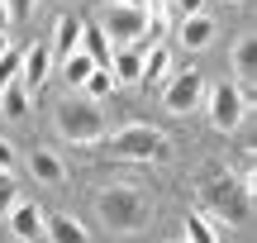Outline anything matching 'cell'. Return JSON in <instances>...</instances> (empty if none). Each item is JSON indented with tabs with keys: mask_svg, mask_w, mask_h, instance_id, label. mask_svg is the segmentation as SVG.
<instances>
[{
	"mask_svg": "<svg viewBox=\"0 0 257 243\" xmlns=\"http://www.w3.org/2000/svg\"><path fill=\"white\" fill-rule=\"evenodd\" d=\"M95 219H100L110 234L134 238V234H143V229L153 224V200H148L143 186H128V181L100 186L95 191Z\"/></svg>",
	"mask_w": 257,
	"mask_h": 243,
	"instance_id": "cell-1",
	"label": "cell"
},
{
	"mask_svg": "<svg viewBox=\"0 0 257 243\" xmlns=\"http://www.w3.org/2000/svg\"><path fill=\"white\" fill-rule=\"evenodd\" d=\"M53 129H57V139L62 143H72V148H91V143H105V110H100V100H91V95H81V91H72V95H62V100L53 105Z\"/></svg>",
	"mask_w": 257,
	"mask_h": 243,
	"instance_id": "cell-2",
	"label": "cell"
},
{
	"mask_svg": "<svg viewBox=\"0 0 257 243\" xmlns=\"http://www.w3.org/2000/svg\"><path fill=\"white\" fill-rule=\"evenodd\" d=\"M200 196H205V215H214L219 224H229V229H248L252 224V196L243 191V181L233 172H214L200 186Z\"/></svg>",
	"mask_w": 257,
	"mask_h": 243,
	"instance_id": "cell-3",
	"label": "cell"
},
{
	"mask_svg": "<svg viewBox=\"0 0 257 243\" xmlns=\"http://www.w3.org/2000/svg\"><path fill=\"white\" fill-rule=\"evenodd\" d=\"M105 148L124 162H167L172 158V139L153 124H119L114 134H105Z\"/></svg>",
	"mask_w": 257,
	"mask_h": 243,
	"instance_id": "cell-4",
	"label": "cell"
},
{
	"mask_svg": "<svg viewBox=\"0 0 257 243\" xmlns=\"http://www.w3.org/2000/svg\"><path fill=\"white\" fill-rule=\"evenodd\" d=\"M143 15L148 5H138V0H100V34L110 38L114 48H134L138 34H143Z\"/></svg>",
	"mask_w": 257,
	"mask_h": 243,
	"instance_id": "cell-5",
	"label": "cell"
},
{
	"mask_svg": "<svg viewBox=\"0 0 257 243\" xmlns=\"http://www.w3.org/2000/svg\"><path fill=\"white\" fill-rule=\"evenodd\" d=\"M205 110H210V124L219 134H233V129H243V119H248L252 95L238 91L233 81H214L210 91H205Z\"/></svg>",
	"mask_w": 257,
	"mask_h": 243,
	"instance_id": "cell-6",
	"label": "cell"
},
{
	"mask_svg": "<svg viewBox=\"0 0 257 243\" xmlns=\"http://www.w3.org/2000/svg\"><path fill=\"white\" fill-rule=\"evenodd\" d=\"M205 91H210V81H205L200 67H181L162 81V105L172 114H195L205 105Z\"/></svg>",
	"mask_w": 257,
	"mask_h": 243,
	"instance_id": "cell-7",
	"label": "cell"
},
{
	"mask_svg": "<svg viewBox=\"0 0 257 243\" xmlns=\"http://www.w3.org/2000/svg\"><path fill=\"white\" fill-rule=\"evenodd\" d=\"M53 62H57L53 48H48V43H34L24 53V62H19V86H24L29 95H38L48 86V76H53Z\"/></svg>",
	"mask_w": 257,
	"mask_h": 243,
	"instance_id": "cell-8",
	"label": "cell"
},
{
	"mask_svg": "<svg viewBox=\"0 0 257 243\" xmlns=\"http://www.w3.org/2000/svg\"><path fill=\"white\" fill-rule=\"evenodd\" d=\"M229 67H233V86L252 95V86H257V38H252V34H243L238 43H233Z\"/></svg>",
	"mask_w": 257,
	"mask_h": 243,
	"instance_id": "cell-9",
	"label": "cell"
},
{
	"mask_svg": "<svg viewBox=\"0 0 257 243\" xmlns=\"http://www.w3.org/2000/svg\"><path fill=\"white\" fill-rule=\"evenodd\" d=\"M176 38H181L186 48H210L214 38H219V24H214V15L210 10H200V15H181V29H176Z\"/></svg>",
	"mask_w": 257,
	"mask_h": 243,
	"instance_id": "cell-10",
	"label": "cell"
},
{
	"mask_svg": "<svg viewBox=\"0 0 257 243\" xmlns=\"http://www.w3.org/2000/svg\"><path fill=\"white\" fill-rule=\"evenodd\" d=\"M5 219H10V234H15V243H38V234H43V210H38L34 200H19Z\"/></svg>",
	"mask_w": 257,
	"mask_h": 243,
	"instance_id": "cell-11",
	"label": "cell"
},
{
	"mask_svg": "<svg viewBox=\"0 0 257 243\" xmlns=\"http://www.w3.org/2000/svg\"><path fill=\"white\" fill-rule=\"evenodd\" d=\"M172 72H176V67H172V48H167V43H157V48H148V53H143V67H138V86H148V91L157 86V91H162V81H167Z\"/></svg>",
	"mask_w": 257,
	"mask_h": 243,
	"instance_id": "cell-12",
	"label": "cell"
},
{
	"mask_svg": "<svg viewBox=\"0 0 257 243\" xmlns=\"http://www.w3.org/2000/svg\"><path fill=\"white\" fill-rule=\"evenodd\" d=\"M43 238L48 243H91V229L81 224L76 215H43Z\"/></svg>",
	"mask_w": 257,
	"mask_h": 243,
	"instance_id": "cell-13",
	"label": "cell"
},
{
	"mask_svg": "<svg viewBox=\"0 0 257 243\" xmlns=\"http://www.w3.org/2000/svg\"><path fill=\"white\" fill-rule=\"evenodd\" d=\"M29 172H34L38 186H67V162L53 148H34L29 153Z\"/></svg>",
	"mask_w": 257,
	"mask_h": 243,
	"instance_id": "cell-14",
	"label": "cell"
},
{
	"mask_svg": "<svg viewBox=\"0 0 257 243\" xmlns=\"http://www.w3.org/2000/svg\"><path fill=\"white\" fill-rule=\"evenodd\" d=\"M76 48H81L95 67H110V57H114V43L100 34V24H95V19H81V43H76Z\"/></svg>",
	"mask_w": 257,
	"mask_h": 243,
	"instance_id": "cell-15",
	"label": "cell"
},
{
	"mask_svg": "<svg viewBox=\"0 0 257 243\" xmlns=\"http://www.w3.org/2000/svg\"><path fill=\"white\" fill-rule=\"evenodd\" d=\"M76 43H81V19H76V15H57V24H53V38H48V48H53V57L72 53Z\"/></svg>",
	"mask_w": 257,
	"mask_h": 243,
	"instance_id": "cell-16",
	"label": "cell"
},
{
	"mask_svg": "<svg viewBox=\"0 0 257 243\" xmlns=\"http://www.w3.org/2000/svg\"><path fill=\"white\" fill-rule=\"evenodd\" d=\"M186 243H224V234H219V224H214L205 210H191L186 215V234H181Z\"/></svg>",
	"mask_w": 257,
	"mask_h": 243,
	"instance_id": "cell-17",
	"label": "cell"
},
{
	"mask_svg": "<svg viewBox=\"0 0 257 243\" xmlns=\"http://www.w3.org/2000/svg\"><path fill=\"white\" fill-rule=\"evenodd\" d=\"M138 67H143V53H138V48H114L110 72H114V81H119V86H134L138 81Z\"/></svg>",
	"mask_w": 257,
	"mask_h": 243,
	"instance_id": "cell-18",
	"label": "cell"
},
{
	"mask_svg": "<svg viewBox=\"0 0 257 243\" xmlns=\"http://www.w3.org/2000/svg\"><path fill=\"white\" fill-rule=\"evenodd\" d=\"M76 91H81V95H91V100H105V95H114V91H119V81H114V72H110V67H91V76H86Z\"/></svg>",
	"mask_w": 257,
	"mask_h": 243,
	"instance_id": "cell-19",
	"label": "cell"
},
{
	"mask_svg": "<svg viewBox=\"0 0 257 243\" xmlns=\"http://www.w3.org/2000/svg\"><path fill=\"white\" fill-rule=\"evenodd\" d=\"M29 100H34V95H29L19 81H10L5 91H0V114H5V119H24V114H29Z\"/></svg>",
	"mask_w": 257,
	"mask_h": 243,
	"instance_id": "cell-20",
	"label": "cell"
},
{
	"mask_svg": "<svg viewBox=\"0 0 257 243\" xmlns=\"http://www.w3.org/2000/svg\"><path fill=\"white\" fill-rule=\"evenodd\" d=\"M57 62H62V81H72V86H81L86 76H91V67H95L91 57L81 53V48H72V53H62Z\"/></svg>",
	"mask_w": 257,
	"mask_h": 243,
	"instance_id": "cell-21",
	"label": "cell"
},
{
	"mask_svg": "<svg viewBox=\"0 0 257 243\" xmlns=\"http://www.w3.org/2000/svg\"><path fill=\"white\" fill-rule=\"evenodd\" d=\"M19 62H24L19 48H5V53H0V91H5L10 81H19Z\"/></svg>",
	"mask_w": 257,
	"mask_h": 243,
	"instance_id": "cell-22",
	"label": "cell"
},
{
	"mask_svg": "<svg viewBox=\"0 0 257 243\" xmlns=\"http://www.w3.org/2000/svg\"><path fill=\"white\" fill-rule=\"evenodd\" d=\"M15 162H19L15 143H10V139H0V172H15Z\"/></svg>",
	"mask_w": 257,
	"mask_h": 243,
	"instance_id": "cell-23",
	"label": "cell"
},
{
	"mask_svg": "<svg viewBox=\"0 0 257 243\" xmlns=\"http://www.w3.org/2000/svg\"><path fill=\"white\" fill-rule=\"evenodd\" d=\"M5 5H10V15H15V19H29L38 0H5Z\"/></svg>",
	"mask_w": 257,
	"mask_h": 243,
	"instance_id": "cell-24",
	"label": "cell"
},
{
	"mask_svg": "<svg viewBox=\"0 0 257 243\" xmlns=\"http://www.w3.org/2000/svg\"><path fill=\"white\" fill-rule=\"evenodd\" d=\"M167 5H176L181 15H200V10H205V0H167Z\"/></svg>",
	"mask_w": 257,
	"mask_h": 243,
	"instance_id": "cell-25",
	"label": "cell"
},
{
	"mask_svg": "<svg viewBox=\"0 0 257 243\" xmlns=\"http://www.w3.org/2000/svg\"><path fill=\"white\" fill-rule=\"evenodd\" d=\"M10 24H15V15H10V5L0 0V34H10Z\"/></svg>",
	"mask_w": 257,
	"mask_h": 243,
	"instance_id": "cell-26",
	"label": "cell"
},
{
	"mask_svg": "<svg viewBox=\"0 0 257 243\" xmlns=\"http://www.w3.org/2000/svg\"><path fill=\"white\" fill-rule=\"evenodd\" d=\"M5 48H10V34H0V53H5Z\"/></svg>",
	"mask_w": 257,
	"mask_h": 243,
	"instance_id": "cell-27",
	"label": "cell"
},
{
	"mask_svg": "<svg viewBox=\"0 0 257 243\" xmlns=\"http://www.w3.org/2000/svg\"><path fill=\"white\" fill-rule=\"evenodd\" d=\"M229 5H243V0H229Z\"/></svg>",
	"mask_w": 257,
	"mask_h": 243,
	"instance_id": "cell-28",
	"label": "cell"
},
{
	"mask_svg": "<svg viewBox=\"0 0 257 243\" xmlns=\"http://www.w3.org/2000/svg\"><path fill=\"white\" fill-rule=\"evenodd\" d=\"M172 243H186V238H172Z\"/></svg>",
	"mask_w": 257,
	"mask_h": 243,
	"instance_id": "cell-29",
	"label": "cell"
}]
</instances>
